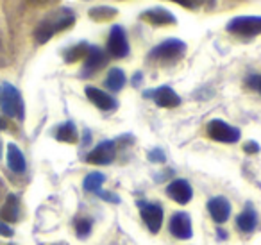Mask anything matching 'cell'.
<instances>
[{"label": "cell", "mask_w": 261, "mask_h": 245, "mask_svg": "<svg viewBox=\"0 0 261 245\" xmlns=\"http://www.w3.org/2000/svg\"><path fill=\"white\" fill-rule=\"evenodd\" d=\"M104 181H106V177L102 176L100 172H91V174H88L86 179H84V190L98 195V191H100V186L104 184Z\"/></svg>", "instance_id": "7402d4cb"}, {"label": "cell", "mask_w": 261, "mask_h": 245, "mask_svg": "<svg viewBox=\"0 0 261 245\" xmlns=\"http://www.w3.org/2000/svg\"><path fill=\"white\" fill-rule=\"evenodd\" d=\"M236 226L242 233H250L257 226V213L252 208H245L236 218Z\"/></svg>", "instance_id": "2e32d148"}, {"label": "cell", "mask_w": 261, "mask_h": 245, "mask_svg": "<svg viewBox=\"0 0 261 245\" xmlns=\"http://www.w3.org/2000/svg\"><path fill=\"white\" fill-rule=\"evenodd\" d=\"M18 215H20L18 197L16 195H9L6 204L0 209V218L6 220V222H15V220H18Z\"/></svg>", "instance_id": "e0dca14e"}, {"label": "cell", "mask_w": 261, "mask_h": 245, "mask_svg": "<svg viewBox=\"0 0 261 245\" xmlns=\"http://www.w3.org/2000/svg\"><path fill=\"white\" fill-rule=\"evenodd\" d=\"M108 63V59H106V54L100 51L98 47H90V51H88L86 54V61H84V66H83V72H81V77H90L93 76L95 72H98V70L102 68V66Z\"/></svg>", "instance_id": "7c38bea8"}, {"label": "cell", "mask_w": 261, "mask_h": 245, "mask_svg": "<svg viewBox=\"0 0 261 245\" xmlns=\"http://www.w3.org/2000/svg\"><path fill=\"white\" fill-rule=\"evenodd\" d=\"M167 195L172 201L177 202V204H188L193 197V191H192V186L188 184V181L175 179L167 186Z\"/></svg>", "instance_id": "8fae6325"}, {"label": "cell", "mask_w": 261, "mask_h": 245, "mask_svg": "<svg viewBox=\"0 0 261 245\" xmlns=\"http://www.w3.org/2000/svg\"><path fill=\"white\" fill-rule=\"evenodd\" d=\"M175 4H181L188 9H197V8H213L215 0H170Z\"/></svg>", "instance_id": "603a6c76"}, {"label": "cell", "mask_w": 261, "mask_h": 245, "mask_svg": "<svg viewBox=\"0 0 261 245\" xmlns=\"http://www.w3.org/2000/svg\"><path fill=\"white\" fill-rule=\"evenodd\" d=\"M91 233V220L90 218H77L75 220V234L84 240Z\"/></svg>", "instance_id": "cb8c5ba5"}, {"label": "cell", "mask_w": 261, "mask_h": 245, "mask_svg": "<svg viewBox=\"0 0 261 245\" xmlns=\"http://www.w3.org/2000/svg\"><path fill=\"white\" fill-rule=\"evenodd\" d=\"M31 2L38 6H45V4H48V2H52V0H31Z\"/></svg>", "instance_id": "4dcf8cb0"}, {"label": "cell", "mask_w": 261, "mask_h": 245, "mask_svg": "<svg viewBox=\"0 0 261 245\" xmlns=\"http://www.w3.org/2000/svg\"><path fill=\"white\" fill-rule=\"evenodd\" d=\"M245 84L254 91H259L261 93V76H249L245 79Z\"/></svg>", "instance_id": "484cf974"}, {"label": "cell", "mask_w": 261, "mask_h": 245, "mask_svg": "<svg viewBox=\"0 0 261 245\" xmlns=\"http://www.w3.org/2000/svg\"><path fill=\"white\" fill-rule=\"evenodd\" d=\"M145 97L154 99V102H156L160 108H175V106L181 104L179 95L168 86H160L152 91H145Z\"/></svg>", "instance_id": "30bf717a"}, {"label": "cell", "mask_w": 261, "mask_h": 245, "mask_svg": "<svg viewBox=\"0 0 261 245\" xmlns=\"http://www.w3.org/2000/svg\"><path fill=\"white\" fill-rule=\"evenodd\" d=\"M56 138H58L59 141H65V143H75L77 138H79V134H77V129L72 122H66L58 129Z\"/></svg>", "instance_id": "ffe728a7"}, {"label": "cell", "mask_w": 261, "mask_h": 245, "mask_svg": "<svg viewBox=\"0 0 261 245\" xmlns=\"http://www.w3.org/2000/svg\"><path fill=\"white\" fill-rule=\"evenodd\" d=\"M207 211H210L211 218L215 222L222 224L231 215V204H229V201L225 197H213L207 202Z\"/></svg>", "instance_id": "9a60e30c"}, {"label": "cell", "mask_w": 261, "mask_h": 245, "mask_svg": "<svg viewBox=\"0 0 261 245\" xmlns=\"http://www.w3.org/2000/svg\"><path fill=\"white\" fill-rule=\"evenodd\" d=\"M86 97L91 101V104H95L102 111H111L118 106L115 97H111V95H108L106 91L98 90L95 86H86Z\"/></svg>", "instance_id": "4fadbf2b"}, {"label": "cell", "mask_w": 261, "mask_h": 245, "mask_svg": "<svg viewBox=\"0 0 261 245\" xmlns=\"http://www.w3.org/2000/svg\"><path fill=\"white\" fill-rule=\"evenodd\" d=\"M207 134H210L211 140L220 141V143H236L242 136L240 129L231 127L224 120H211L207 124Z\"/></svg>", "instance_id": "5b68a950"}, {"label": "cell", "mask_w": 261, "mask_h": 245, "mask_svg": "<svg viewBox=\"0 0 261 245\" xmlns=\"http://www.w3.org/2000/svg\"><path fill=\"white\" fill-rule=\"evenodd\" d=\"M140 213H142L143 224L149 227L150 233H158L163 226V208L152 202H138Z\"/></svg>", "instance_id": "52a82bcc"}, {"label": "cell", "mask_w": 261, "mask_h": 245, "mask_svg": "<svg viewBox=\"0 0 261 245\" xmlns=\"http://www.w3.org/2000/svg\"><path fill=\"white\" fill-rule=\"evenodd\" d=\"M108 54L111 58H125L129 54V41H127L125 31L120 26H113L108 40Z\"/></svg>", "instance_id": "8992f818"}, {"label": "cell", "mask_w": 261, "mask_h": 245, "mask_svg": "<svg viewBox=\"0 0 261 245\" xmlns=\"http://www.w3.org/2000/svg\"><path fill=\"white\" fill-rule=\"evenodd\" d=\"M149 159H150V161H154V163H163L165 161L163 151H161V149H154V151H150L149 152Z\"/></svg>", "instance_id": "4316f807"}, {"label": "cell", "mask_w": 261, "mask_h": 245, "mask_svg": "<svg viewBox=\"0 0 261 245\" xmlns=\"http://www.w3.org/2000/svg\"><path fill=\"white\" fill-rule=\"evenodd\" d=\"M140 18L149 22L150 26H156V27H161V26H172L175 23V16L172 15L168 9H163V8H152V9H147L140 15Z\"/></svg>", "instance_id": "5bb4252c"}, {"label": "cell", "mask_w": 261, "mask_h": 245, "mask_svg": "<svg viewBox=\"0 0 261 245\" xmlns=\"http://www.w3.org/2000/svg\"><path fill=\"white\" fill-rule=\"evenodd\" d=\"M0 234H2V236H11V234H13V229H11L9 226H6V224L0 222Z\"/></svg>", "instance_id": "f546056e"}, {"label": "cell", "mask_w": 261, "mask_h": 245, "mask_svg": "<svg viewBox=\"0 0 261 245\" xmlns=\"http://www.w3.org/2000/svg\"><path fill=\"white\" fill-rule=\"evenodd\" d=\"M8 165H9V168L16 174L25 172V158H23L22 151L13 143L8 147Z\"/></svg>", "instance_id": "ac0fdd59"}, {"label": "cell", "mask_w": 261, "mask_h": 245, "mask_svg": "<svg viewBox=\"0 0 261 245\" xmlns=\"http://www.w3.org/2000/svg\"><path fill=\"white\" fill-rule=\"evenodd\" d=\"M75 22V15L73 11H70L68 8L58 9L56 13H52L50 16L43 20L40 26L34 31V38H36L38 43H47L56 33H61V31L68 29Z\"/></svg>", "instance_id": "6da1fadb"}, {"label": "cell", "mask_w": 261, "mask_h": 245, "mask_svg": "<svg viewBox=\"0 0 261 245\" xmlns=\"http://www.w3.org/2000/svg\"><path fill=\"white\" fill-rule=\"evenodd\" d=\"M125 74L120 68H111L108 72V77H106V88L111 91H120L123 86H125Z\"/></svg>", "instance_id": "d6986e66"}, {"label": "cell", "mask_w": 261, "mask_h": 245, "mask_svg": "<svg viewBox=\"0 0 261 245\" xmlns=\"http://www.w3.org/2000/svg\"><path fill=\"white\" fill-rule=\"evenodd\" d=\"M0 108L8 116L23 120V101L20 91L11 84H4L0 88Z\"/></svg>", "instance_id": "7a4b0ae2"}, {"label": "cell", "mask_w": 261, "mask_h": 245, "mask_svg": "<svg viewBox=\"0 0 261 245\" xmlns=\"http://www.w3.org/2000/svg\"><path fill=\"white\" fill-rule=\"evenodd\" d=\"M227 33L252 38L261 34V16H236L227 23Z\"/></svg>", "instance_id": "277c9868"}, {"label": "cell", "mask_w": 261, "mask_h": 245, "mask_svg": "<svg viewBox=\"0 0 261 245\" xmlns=\"http://www.w3.org/2000/svg\"><path fill=\"white\" fill-rule=\"evenodd\" d=\"M88 51H90V45H88L86 41H81V43L73 45L72 48H68V51L65 52V61L66 63L79 61V59H83L84 56L88 54Z\"/></svg>", "instance_id": "44dd1931"}, {"label": "cell", "mask_w": 261, "mask_h": 245, "mask_svg": "<svg viewBox=\"0 0 261 245\" xmlns=\"http://www.w3.org/2000/svg\"><path fill=\"white\" fill-rule=\"evenodd\" d=\"M186 45L181 40H167L150 51V59H158L161 63H174L185 56Z\"/></svg>", "instance_id": "3957f363"}, {"label": "cell", "mask_w": 261, "mask_h": 245, "mask_svg": "<svg viewBox=\"0 0 261 245\" xmlns=\"http://www.w3.org/2000/svg\"><path fill=\"white\" fill-rule=\"evenodd\" d=\"M245 152H249V154L259 152V145H257L256 141H249V143H245Z\"/></svg>", "instance_id": "83f0119b"}, {"label": "cell", "mask_w": 261, "mask_h": 245, "mask_svg": "<svg viewBox=\"0 0 261 245\" xmlns=\"http://www.w3.org/2000/svg\"><path fill=\"white\" fill-rule=\"evenodd\" d=\"M116 15V11L113 8H95L90 11V16L95 20H109Z\"/></svg>", "instance_id": "d4e9b609"}, {"label": "cell", "mask_w": 261, "mask_h": 245, "mask_svg": "<svg viewBox=\"0 0 261 245\" xmlns=\"http://www.w3.org/2000/svg\"><path fill=\"white\" fill-rule=\"evenodd\" d=\"M170 233L174 234L177 240H190L193 234L192 231V218L188 213H174L170 218Z\"/></svg>", "instance_id": "ba28073f"}, {"label": "cell", "mask_w": 261, "mask_h": 245, "mask_svg": "<svg viewBox=\"0 0 261 245\" xmlns=\"http://www.w3.org/2000/svg\"><path fill=\"white\" fill-rule=\"evenodd\" d=\"M116 149H115V141L108 140V141H100L93 151L88 154V163H93V165H109V163L115 159Z\"/></svg>", "instance_id": "9c48e42d"}, {"label": "cell", "mask_w": 261, "mask_h": 245, "mask_svg": "<svg viewBox=\"0 0 261 245\" xmlns=\"http://www.w3.org/2000/svg\"><path fill=\"white\" fill-rule=\"evenodd\" d=\"M140 81H142V74H136V79H133V84H136V86H138Z\"/></svg>", "instance_id": "1f68e13d"}, {"label": "cell", "mask_w": 261, "mask_h": 245, "mask_svg": "<svg viewBox=\"0 0 261 245\" xmlns=\"http://www.w3.org/2000/svg\"><path fill=\"white\" fill-rule=\"evenodd\" d=\"M98 197L104 199V201H109V202H118V201H120V199L116 197V195H113V193H104V191H98Z\"/></svg>", "instance_id": "f1b7e54d"}]
</instances>
